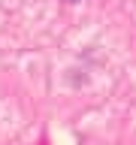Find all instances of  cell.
Segmentation results:
<instances>
[{"label": "cell", "mask_w": 136, "mask_h": 145, "mask_svg": "<svg viewBox=\"0 0 136 145\" xmlns=\"http://www.w3.org/2000/svg\"><path fill=\"white\" fill-rule=\"evenodd\" d=\"M67 3H76V0H67Z\"/></svg>", "instance_id": "1"}]
</instances>
